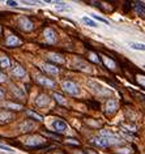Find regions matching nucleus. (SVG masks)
Wrapping results in <instances>:
<instances>
[{
  "label": "nucleus",
  "instance_id": "nucleus-1",
  "mask_svg": "<svg viewBox=\"0 0 145 154\" xmlns=\"http://www.w3.org/2000/svg\"><path fill=\"white\" fill-rule=\"evenodd\" d=\"M62 86H63L64 91H67L71 96H77L80 93V88L75 82H72V81H64L62 84Z\"/></svg>",
  "mask_w": 145,
  "mask_h": 154
},
{
  "label": "nucleus",
  "instance_id": "nucleus-2",
  "mask_svg": "<svg viewBox=\"0 0 145 154\" xmlns=\"http://www.w3.org/2000/svg\"><path fill=\"white\" fill-rule=\"evenodd\" d=\"M88 85H89V88H90L96 94H98V96H105V94L108 93V89H105L101 84L96 82V81H89Z\"/></svg>",
  "mask_w": 145,
  "mask_h": 154
},
{
  "label": "nucleus",
  "instance_id": "nucleus-3",
  "mask_svg": "<svg viewBox=\"0 0 145 154\" xmlns=\"http://www.w3.org/2000/svg\"><path fill=\"white\" fill-rule=\"evenodd\" d=\"M18 26H20L22 30H25V32H30V30L33 29L32 21H30L27 17H21L18 20Z\"/></svg>",
  "mask_w": 145,
  "mask_h": 154
},
{
  "label": "nucleus",
  "instance_id": "nucleus-4",
  "mask_svg": "<svg viewBox=\"0 0 145 154\" xmlns=\"http://www.w3.org/2000/svg\"><path fill=\"white\" fill-rule=\"evenodd\" d=\"M43 139L39 136H32V137H29V139L25 141V144L26 145H29V146H39V145L43 144Z\"/></svg>",
  "mask_w": 145,
  "mask_h": 154
},
{
  "label": "nucleus",
  "instance_id": "nucleus-5",
  "mask_svg": "<svg viewBox=\"0 0 145 154\" xmlns=\"http://www.w3.org/2000/svg\"><path fill=\"white\" fill-rule=\"evenodd\" d=\"M52 127H54V129L56 131V132H64V131L67 129V123L60 119H56L52 122Z\"/></svg>",
  "mask_w": 145,
  "mask_h": 154
},
{
  "label": "nucleus",
  "instance_id": "nucleus-6",
  "mask_svg": "<svg viewBox=\"0 0 145 154\" xmlns=\"http://www.w3.org/2000/svg\"><path fill=\"white\" fill-rule=\"evenodd\" d=\"M34 127H35V124L33 122L25 120V122H22L21 124L18 125V131H21V132H29V131H32Z\"/></svg>",
  "mask_w": 145,
  "mask_h": 154
},
{
  "label": "nucleus",
  "instance_id": "nucleus-7",
  "mask_svg": "<svg viewBox=\"0 0 145 154\" xmlns=\"http://www.w3.org/2000/svg\"><path fill=\"white\" fill-rule=\"evenodd\" d=\"M116 110H118V101L108 99L107 103H106V111H107V114H113Z\"/></svg>",
  "mask_w": 145,
  "mask_h": 154
},
{
  "label": "nucleus",
  "instance_id": "nucleus-8",
  "mask_svg": "<svg viewBox=\"0 0 145 154\" xmlns=\"http://www.w3.org/2000/svg\"><path fill=\"white\" fill-rule=\"evenodd\" d=\"M37 81L39 84H42V85L47 86V88H55V82H54V81H51L50 78H46V77H43V76H39V75L37 76Z\"/></svg>",
  "mask_w": 145,
  "mask_h": 154
},
{
  "label": "nucleus",
  "instance_id": "nucleus-9",
  "mask_svg": "<svg viewBox=\"0 0 145 154\" xmlns=\"http://www.w3.org/2000/svg\"><path fill=\"white\" fill-rule=\"evenodd\" d=\"M13 119V114L9 111H0V123H8Z\"/></svg>",
  "mask_w": 145,
  "mask_h": 154
},
{
  "label": "nucleus",
  "instance_id": "nucleus-10",
  "mask_svg": "<svg viewBox=\"0 0 145 154\" xmlns=\"http://www.w3.org/2000/svg\"><path fill=\"white\" fill-rule=\"evenodd\" d=\"M35 103H37L39 107H44V106H47L50 103V98L47 96H44V94H42L35 99Z\"/></svg>",
  "mask_w": 145,
  "mask_h": 154
},
{
  "label": "nucleus",
  "instance_id": "nucleus-11",
  "mask_svg": "<svg viewBox=\"0 0 145 154\" xmlns=\"http://www.w3.org/2000/svg\"><path fill=\"white\" fill-rule=\"evenodd\" d=\"M5 43H7L8 47H15V46H18V44H21V41L17 37H15V35H9Z\"/></svg>",
  "mask_w": 145,
  "mask_h": 154
},
{
  "label": "nucleus",
  "instance_id": "nucleus-12",
  "mask_svg": "<svg viewBox=\"0 0 145 154\" xmlns=\"http://www.w3.org/2000/svg\"><path fill=\"white\" fill-rule=\"evenodd\" d=\"M93 144L97 145V146H99V148H106L107 145H110L107 141H106V139H103V137H94Z\"/></svg>",
  "mask_w": 145,
  "mask_h": 154
},
{
  "label": "nucleus",
  "instance_id": "nucleus-13",
  "mask_svg": "<svg viewBox=\"0 0 145 154\" xmlns=\"http://www.w3.org/2000/svg\"><path fill=\"white\" fill-rule=\"evenodd\" d=\"M44 37L49 42H51V43H54L55 39H56V35H55V32L52 29H46L44 30Z\"/></svg>",
  "mask_w": 145,
  "mask_h": 154
},
{
  "label": "nucleus",
  "instance_id": "nucleus-14",
  "mask_svg": "<svg viewBox=\"0 0 145 154\" xmlns=\"http://www.w3.org/2000/svg\"><path fill=\"white\" fill-rule=\"evenodd\" d=\"M12 73H13V76H16L17 78H22L25 76V69L22 68V67H15V68L12 69Z\"/></svg>",
  "mask_w": 145,
  "mask_h": 154
},
{
  "label": "nucleus",
  "instance_id": "nucleus-15",
  "mask_svg": "<svg viewBox=\"0 0 145 154\" xmlns=\"http://www.w3.org/2000/svg\"><path fill=\"white\" fill-rule=\"evenodd\" d=\"M55 9H56L58 12H68V11H72V8L69 7V5L64 4V3H56Z\"/></svg>",
  "mask_w": 145,
  "mask_h": 154
},
{
  "label": "nucleus",
  "instance_id": "nucleus-16",
  "mask_svg": "<svg viewBox=\"0 0 145 154\" xmlns=\"http://www.w3.org/2000/svg\"><path fill=\"white\" fill-rule=\"evenodd\" d=\"M43 69L46 72H49V73H51V75H58L59 73V69H58L55 65H52V64H44Z\"/></svg>",
  "mask_w": 145,
  "mask_h": 154
},
{
  "label": "nucleus",
  "instance_id": "nucleus-17",
  "mask_svg": "<svg viewBox=\"0 0 145 154\" xmlns=\"http://www.w3.org/2000/svg\"><path fill=\"white\" fill-rule=\"evenodd\" d=\"M81 21L84 22V24L89 25V26H90V27H97V22L94 21V20H92V18L86 17V16H84V17L81 18Z\"/></svg>",
  "mask_w": 145,
  "mask_h": 154
},
{
  "label": "nucleus",
  "instance_id": "nucleus-18",
  "mask_svg": "<svg viewBox=\"0 0 145 154\" xmlns=\"http://www.w3.org/2000/svg\"><path fill=\"white\" fill-rule=\"evenodd\" d=\"M50 60H52V61H56V63H60V64H63L64 61V58L63 56H60V55H58V54H51L50 55Z\"/></svg>",
  "mask_w": 145,
  "mask_h": 154
},
{
  "label": "nucleus",
  "instance_id": "nucleus-19",
  "mask_svg": "<svg viewBox=\"0 0 145 154\" xmlns=\"http://www.w3.org/2000/svg\"><path fill=\"white\" fill-rule=\"evenodd\" d=\"M130 47L131 49H133V50H140V51H144L145 50V46L143 43H136V42H130Z\"/></svg>",
  "mask_w": 145,
  "mask_h": 154
},
{
  "label": "nucleus",
  "instance_id": "nucleus-20",
  "mask_svg": "<svg viewBox=\"0 0 145 154\" xmlns=\"http://www.w3.org/2000/svg\"><path fill=\"white\" fill-rule=\"evenodd\" d=\"M75 65H76L77 68L82 69V71H89V65H88L86 63H84V61H81V60L75 61Z\"/></svg>",
  "mask_w": 145,
  "mask_h": 154
},
{
  "label": "nucleus",
  "instance_id": "nucleus-21",
  "mask_svg": "<svg viewBox=\"0 0 145 154\" xmlns=\"http://www.w3.org/2000/svg\"><path fill=\"white\" fill-rule=\"evenodd\" d=\"M54 98L56 99L58 103H60V105H65V103H67L65 98H64L62 94H59V93H54Z\"/></svg>",
  "mask_w": 145,
  "mask_h": 154
},
{
  "label": "nucleus",
  "instance_id": "nucleus-22",
  "mask_svg": "<svg viewBox=\"0 0 145 154\" xmlns=\"http://www.w3.org/2000/svg\"><path fill=\"white\" fill-rule=\"evenodd\" d=\"M136 12H137L139 15H141V16H144V15H145V9H144V1H141V3H137V4H136Z\"/></svg>",
  "mask_w": 145,
  "mask_h": 154
},
{
  "label": "nucleus",
  "instance_id": "nucleus-23",
  "mask_svg": "<svg viewBox=\"0 0 145 154\" xmlns=\"http://www.w3.org/2000/svg\"><path fill=\"white\" fill-rule=\"evenodd\" d=\"M0 64H1V67H4V68H9L11 67V61L7 56L0 58Z\"/></svg>",
  "mask_w": 145,
  "mask_h": 154
},
{
  "label": "nucleus",
  "instance_id": "nucleus-24",
  "mask_svg": "<svg viewBox=\"0 0 145 154\" xmlns=\"http://www.w3.org/2000/svg\"><path fill=\"white\" fill-rule=\"evenodd\" d=\"M8 108H13V110H21L22 106L21 105H16V103H5Z\"/></svg>",
  "mask_w": 145,
  "mask_h": 154
},
{
  "label": "nucleus",
  "instance_id": "nucleus-25",
  "mask_svg": "<svg viewBox=\"0 0 145 154\" xmlns=\"http://www.w3.org/2000/svg\"><path fill=\"white\" fill-rule=\"evenodd\" d=\"M105 64H106L107 67H110V69H114V68H115V63H114L113 60H110V59H107V58L105 59Z\"/></svg>",
  "mask_w": 145,
  "mask_h": 154
},
{
  "label": "nucleus",
  "instance_id": "nucleus-26",
  "mask_svg": "<svg viewBox=\"0 0 145 154\" xmlns=\"http://www.w3.org/2000/svg\"><path fill=\"white\" fill-rule=\"evenodd\" d=\"M27 115L33 116L34 119H37L38 122H42V116H41V115H38V114H35V113H33V111H27Z\"/></svg>",
  "mask_w": 145,
  "mask_h": 154
},
{
  "label": "nucleus",
  "instance_id": "nucleus-27",
  "mask_svg": "<svg viewBox=\"0 0 145 154\" xmlns=\"http://www.w3.org/2000/svg\"><path fill=\"white\" fill-rule=\"evenodd\" d=\"M92 16H93V18H94V20H97V21H99V22H103V24H106V25L108 24V21H107V20H105V18H102V17H98V16H97V15H92Z\"/></svg>",
  "mask_w": 145,
  "mask_h": 154
},
{
  "label": "nucleus",
  "instance_id": "nucleus-28",
  "mask_svg": "<svg viewBox=\"0 0 145 154\" xmlns=\"http://www.w3.org/2000/svg\"><path fill=\"white\" fill-rule=\"evenodd\" d=\"M0 82H7V76L3 72H0Z\"/></svg>",
  "mask_w": 145,
  "mask_h": 154
},
{
  "label": "nucleus",
  "instance_id": "nucleus-29",
  "mask_svg": "<svg viewBox=\"0 0 145 154\" xmlns=\"http://www.w3.org/2000/svg\"><path fill=\"white\" fill-rule=\"evenodd\" d=\"M13 93H15V91H16V93H17V96H20V97H24V93H21V91H18V88H16V86H13Z\"/></svg>",
  "mask_w": 145,
  "mask_h": 154
},
{
  "label": "nucleus",
  "instance_id": "nucleus-30",
  "mask_svg": "<svg viewBox=\"0 0 145 154\" xmlns=\"http://www.w3.org/2000/svg\"><path fill=\"white\" fill-rule=\"evenodd\" d=\"M0 149L5 150V152H12V149H11L9 146H5V145H0Z\"/></svg>",
  "mask_w": 145,
  "mask_h": 154
},
{
  "label": "nucleus",
  "instance_id": "nucleus-31",
  "mask_svg": "<svg viewBox=\"0 0 145 154\" xmlns=\"http://www.w3.org/2000/svg\"><path fill=\"white\" fill-rule=\"evenodd\" d=\"M7 4L9 7H17V1H7Z\"/></svg>",
  "mask_w": 145,
  "mask_h": 154
},
{
  "label": "nucleus",
  "instance_id": "nucleus-32",
  "mask_svg": "<svg viewBox=\"0 0 145 154\" xmlns=\"http://www.w3.org/2000/svg\"><path fill=\"white\" fill-rule=\"evenodd\" d=\"M68 141H69V142H72V144H77L76 140H72V139H71V140H68Z\"/></svg>",
  "mask_w": 145,
  "mask_h": 154
},
{
  "label": "nucleus",
  "instance_id": "nucleus-33",
  "mask_svg": "<svg viewBox=\"0 0 145 154\" xmlns=\"http://www.w3.org/2000/svg\"><path fill=\"white\" fill-rule=\"evenodd\" d=\"M3 96H4V91H3V90H1V89H0V98H1Z\"/></svg>",
  "mask_w": 145,
  "mask_h": 154
},
{
  "label": "nucleus",
  "instance_id": "nucleus-34",
  "mask_svg": "<svg viewBox=\"0 0 145 154\" xmlns=\"http://www.w3.org/2000/svg\"><path fill=\"white\" fill-rule=\"evenodd\" d=\"M0 33H1V27H0Z\"/></svg>",
  "mask_w": 145,
  "mask_h": 154
}]
</instances>
